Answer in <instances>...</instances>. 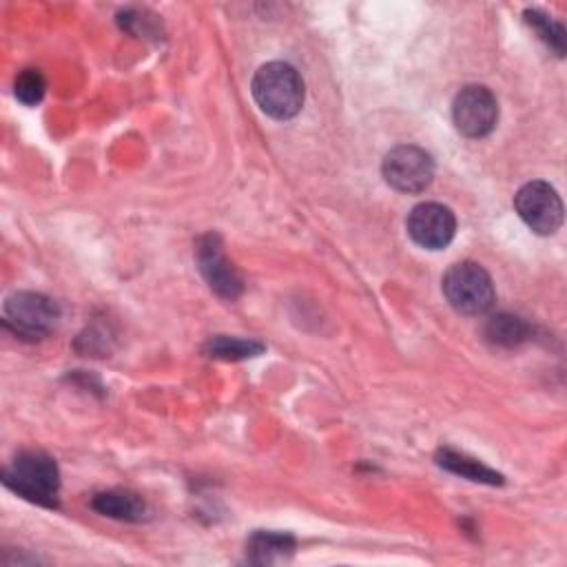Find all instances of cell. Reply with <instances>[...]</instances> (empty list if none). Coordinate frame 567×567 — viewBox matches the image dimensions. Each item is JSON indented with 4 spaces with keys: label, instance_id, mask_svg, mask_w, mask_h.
<instances>
[{
    "label": "cell",
    "instance_id": "cell-1",
    "mask_svg": "<svg viewBox=\"0 0 567 567\" xmlns=\"http://www.w3.org/2000/svg\"><path fill=\"white\" fill-rule=\"evenodd\" d=\"M250 91L259 109L275 120H290L303 106V80L288 62H268L257 69Z\"/></svg>",
    "mask_w": 567,
    "mask_h": 567
},
{
    "label": "cell",
    "instance_id": "cell-2",
    "mask_svg": "<svg viewBox=\"0 0 567 567\" xmlns=\"http://www.w3.org/2000/svg\"><path fill=\"white\" fill-rule=\"evenodd\" d=\"M2 481L18 496L31 503L55 507V496L60 487V472L51 456L44 452H22L13 458L11 467L2 472Z\"/></svg>",
    "mask_w": 567,
    "mask_h": 567
},
{
    "label": "cell",
    "instance_id": "cell-3",
    "mask_svg": "<svg viewBox=\"0 0 567 567\" xmlns=\"http://www.w3.org/2000/svg\"><path fill=\"white\" fill-rule=\"evenodd\" d=\"M443 295L450 306L463 315H483L496 299L489 272L474 261L450 266L443 277Z\"/></svg>",
    "mask_w": 567,
    "mask_h": 567
},
{
    "label": "cell",
    "instance_id": "cell-4",
    "mask_svg": "<svg viewBox=\"0 0 567 567\" xmlns=\"http://www.w3.org/2000/svg\"><path fill=\"white\" fill-rule=\"evenodd\" d=\"M383 179L399 193H423L434 179L432 155L414 144L394 146L381 164Z\"/></svg>",
    "mask_w": 567,
    "mask_h": 567
},
{
    "label": "cell",
    "instance_id": "cell-5",
    "mask_svg": "<svg viewBox=\"0 0 567 567\" xmlns=\"http://www.w3.org/2000/svg\"><path fill=\"white\" fill-rule=\"evenodd\" d=\"M4 317H7V326H11L18 332V337L42 339L58 323L60 308L47 295L20 290L7 297Z\"/></svg>",
    "mask_w": 567,
    "mask_h": 567
},
{
    "label": "cell",
    "instance_id": "cell-6",
    "mask_svg": "<svg viewBox=\"0 0 567 567\" xmlns=\"http://www.w3.org/2000/svg\"><path fill=\"white\" fill-rule=\"evenodd\" d=\"M518 217L538 235H554L563 224V202L556 188L543 179L527 182L514 197Z\"/></svg>",
    "mask_w": 567,
    "mask_h": 567
},
{
    "label": "cell",
    "instance_id": "cell-7",
    "mask_svg": "<svg viewBox=\"0 0 567 567\" xmlns=\"http://www.w3.org/2000/svg\"><path fill=\"white\" fill-rule=\"evenodd\" d=\"M452 120L465 137H485L498 122V102L487 86L467 84L454 97Z\"/></svg>",
    "mask_w": 567,
    "mask_h": 567
},
{
    "label": "cell",
    "instance_id": "cell-8",
    "mask_svg": "<svg viewBox=\"0 0 567 567\" xmlns=\"http://www.w3.org/2000/svg\"><path fill=\"white\" fill-rule=\"evenodd\" d=\"M195 259H197L199 272L204 275V279L213 292H217L224 299L239 297V292L244 288L241 277H239L237 268L230 264V259L226 257L221 239L215 233H206L197 239Z\"/></svg>",
    "mask_w": 567,
    "mask_h": 567
},
{
    "label": "cell",
    "instance_id": "cell-9",
    "mask_svg": "<svg viewBox=\"0 0 567 567\" xmlns=\"http://www.w3.org/2000/svg\"><path fill=\"white\" fill-rule=\"evenodd\" d=\"M408 235L414 244L427 250H441L445 248L456 233V219L454 213L436 202H423L416 204L408 215Z\"/></svg>",
    "mask_w": 567,
    "mask_h": 567
},
{
    "label": "cell",
    "instance_id": "cell-10",
    "mask_svg": "<svg viewBox=\"0 0 567 567\" xmlns=\"http://www.w3.org/2000/svg\"><path fill=\"white\" fill-rule=\"evenodd\" d=\"M91 507L104 516L117 518V520H142L146 505L144 501L126 489H109L93 496Z\"/></svg>",
    "mask_w": 567,
    "mask_h": 567
},
{
    "label": "cell",
    "instance_id": "cell-11",
    "mask_svg": "<svg viewBox=\"0 0 567 567\" xmlns=\"http://www.w3.org/2000/svg\"><path fill=\"white\" fill-rule=\"evenodd\" d=\"M292 549H295V538L279 532H255L246 543L248 560L259 565L284 560L292 554Z\"/></svg>",
    "mask_w": 567,
    "mask_h": 567
},
{
    "label": "cell",
    "instance_id": "cell-12",
    "mask_svg": "<svg viewBox=\"0 0 567 567\" xmlns=\"http://www.w3.org/2000/svg\"><path fill=\"white\" fill-rule=\"evenodd\" d=\"M436 463L452 472V474H458L467 481H474V483H487V485H501L503 483V476L498 472H494L492 467L483 465L481 461L467 456V454H461V452H454V450H439L436 454Z\"/></svg>",
    "mask_w": 567,
    "mask_h": 567
},
{
    "label": "cell",
    "instance_id": "cell-13",
    "mask_svg": "<svg viewBox=\"0 0 567 567\" xmlns=\"http://www.w3.org/2000/svg\"><path fill=\"white\" fill-rule=\"evenodd\" d=\"M485 334H487V339H489L494 346L512 348V346L523 343V341L529 337V326H527L520 317L501 312V315H494V317L487 321Z\"/></svg>",
    "mask_w": 567,
    "mask_h": 567
},
{
    "label": "cell",
    "instance_id": "cell-14",
    "mask_svg": "<svg viewBox=\"0 0 567 567\" xmlns=\"http://www.w3.org/2000/svg\"><path fill=\"white\" fill-rule=\"evenodd\" d=\"M204 352H206L208 357H215V359L239 361V359H250V357H257L259 352H264V343L252 341V339H239V337L217 334V337H213V339L206 341Z\"/></svg>",
    "mask_w": 567,
    "mask_h": 567
},
{
    "label": "cell",
    "instance_id": "cell-15",
    "mask_svg": "<svg viewBox=\"0 0 567 567\" xmlns=\"http://www.w3.org/2000/svg\"><path fill=\"white\" fill-rule=\"evenodd\" d=\"M44 91H47V82L38 69H22L16 75L13 93L22 104H29V106L38 104L44 97Z\"/></svg>",
    "mask_w": 567,
    "mask_h": 567
},
{
    "label": "cell",
    "instance_id": "cell-16",
    "mask_svg": "<svg viewBox=\"0 0 567 567\" xmlns=\"http://www.w3.org/2000/svg\"><path fill=\"white\" fill-rule=\"evenodd\" d=\"M525 20L529 22L532 29H536V33H538L558 55H563V51H565V29H563L558 22L549 20L545 13H540V11H536V9H527V11H525Z\"/></svg>",
    "mask_w": 567,
    "mask_h": 567
}]
</instances>
